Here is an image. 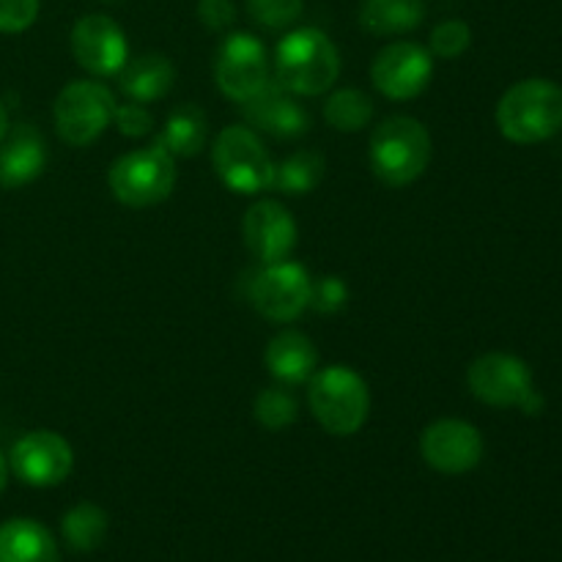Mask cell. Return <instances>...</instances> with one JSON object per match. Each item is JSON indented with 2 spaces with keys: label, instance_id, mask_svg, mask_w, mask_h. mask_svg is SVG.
<instances>
[{
  "label": "cell",
  "instance_id": "19",
  "mask_svg": "<svg viewBox=\"0 0 562 562\" xmlns=\"http://www.w3.org/2000/svg\"><path fill=\"white\" fill-rule=\"evenodd\" d=\"M0 562H60L53 532L33 519L0 525Z\"/></svg>",
  "mask_w": 562,
  "mask_h": 562
},
{
  "label": "cell",
  "instance_id": "6",
  "mask_svg": "<svg viewBox=\"0 0 562 562\" xmlns=\"http://www.w3.org/2000/svg\"><path fill=\"white\" fill-rule=\"evenodd\" d=\"M212 165L223 184L239 195L272 190L274 162L267 146L247 126H225L212 148Z\"/></svg>",
  "mask_w": 562,
  "mask_h": 562
},
{
  "label": "cell",
  "instance_id": "9",
  "mask_svg": "<svg viewBox=\"0 0 562 562\" xmlns=\"http://www.w3.org/2000/svg\"><path fill=\"white\" fill-rule=\"evenodd\" d=\"M214 80L234 102H247L269 82L267 49L252 33H231L214 55Z\"/></svg>",
  "mask_w": 562,
  "mask_h": 562
},
{
  "label": "cell",
  "instance_id": "26",
  "mask_svg": "<svg viewBox=\"0 0 562 562\" xmlns=\"http://www.w3.org/2000/svg\"><path fill=\"white\" fill-rule=\"evenodd\" d=\"M256 420L269 431H283L296 420V398L285 387H267L258 393L256 404Z\"/></svg>",
  "mask_w": 562,
  "mask_h": 562
},
{
  "label": "cell",
  "instance_id": "32",
  "mask_svg": "<svg viewBox=\"0 0 562 562\" xmlns=\"http://www.w3.org/2000/svg\"><path fill=\"white\" fill-rule=\"evenodd\" d=\"M198 16L209 31H225L236 20L234 0H198Z\"/></svg>",
  "mask_w": 562,
  "mask_h": 562
},
{
  "label": "cell",
  "instance_id": "22",
  "mask_svg": "<svg viewBox=\"0 0 562 562\" xmlns=\"http://www.w3.org/2000/svg\"><path fill=\"white\" fill-rule=\"evenodd\" d=\"M209 124L198 104H181L165 121L157 143H162L173 157H195L206 148Z\"/></svg>",
  "mask_w": 562,
  "mask_h": 562
},
{
  "label": "cell",
  "instance_id": "27",
  "mask_svg": "<svg viewBox=\"0 0 562 562\" xmlns=\"http://www.w3.org/2000/svg\"><path fill=\"white\" fill-rule=\"evenodd\" d=\"M302 0H247V14L267 31H280L300 20Z\"/></svg>",
  "mask_w": 562,
  "mask_h": 562
},
{
  "label": "cell",
  "instance_id": "10",
  "mask_svg": "<svg viewBox=\"0 0 562 562\" xmlns=\"http://www.w3.org/2000/svg\"><path fill=\"white\" fill-rule=\"evenodd\" d=\"M467 384L477 401L497 409H510V406L521 409V404L536 393L527 362L505 351H488L477 357L467 371Z\"/></svg>",
  "mask_w": 562,
  "mask_h": 562
},
{
  "label": "cell",
  "instance_id": "35",
  "mask_svg": "<svg viewBox=\"0 0 562 562\" xmlns=\"http://www.w3.org/2000/svg\"><path fill=\"white\" fill-rule=\"evenodd\" d=\"M104 3H115V0H104Z\"/></svg>",
  "mask_w": 562,
  "mask_h": 562
},
{
  "label": "cell",
  "instance_id": "24",
  "mask_svg": "<svg viewBox=\"0 0 562 562\" xmlns=\"http://www.w3.org/2000/svg\"><path fill=\"white\" fill-rule=\"evenodd\" d=\"M60 532H64V541L69 543V549L93 552V549L102 547L104 536H108V514L99 505L80 503L66 510Z\"/></svg>",
  "mask_w": 562,
  "mask_h": 562
},
{
  "label": "cell",
  "instance_id": "14",
  "mask_svg": "<svg viewBox=\"0 0 562 562\" xmlns=\"http://www.w3.org/2000/svg\"><path fill=\"white\" fill-rule=\"evenodd\" d=\"M71 55L86 71L97 77L119 75L130 60L124 31L104 14L80 16L71 27Z\"/></svg>",
  "mask_w": 562,
  "mask_h": 562
},
{
  "label": "cell",
  "instance_id": "29",
  "mask_svg": "<svg viewBox=\"0 0 562 562\" xmlns=\"http://www.w3.org/2000/svg\"><path fill=\"white\" fill-rule=\"evenodd\" d=\"M349 302V285L338 278V274H327V278L311 283V305L316 313H338L344 311Z\"/></svg>",
  "mask_w": 562,
  "mask_h": 562
},
{
  "label": "cell",
  "instance_id": "8",
  "mask_svg": "<svg viewBox=\"0 0 562 562\" xmlns=\"http://www.w3.org/2000/svg\"><path fill=\"white\" fill-rule=\"evenodd\" d=\"M311 274L294 261H280L263 267L252 280L250 302L267 322L289 324L296 322L311 305Z\"/></svg>",
  "mask_w": 562,
  "mask_h": 562
},
{
  "label": "cell",
  "instance_id": "31",
  "mask_svg": "<svg viewBox=\"0 0 562 562\" xmlns=\"http://www.w3.org/2000/svg\"><path fill=\"white\" fill-rule=\"evenodd\" d=\"M113 124L119 126V132L124 137H143L154 130V119L143 102H130V104H115Z\"/></svg>",
  "mask_w": 562,
  "mask_h": 562
},
{
  "label": "cell",
  "instance_id": "23",
  "mask_svg": "<svg viewBox=\"0 0 562 562\" xmlns=\"http://www.w3.org/2000/svg\"><path fill=\"white\" fill-rule=\"evenodd\" d=\"M327 162L313 148H302V151L291 154L280 165H274L272 190L283 192V195H307L316 190L324 179Z\"/></svg>",
  "mask_w": 562,
  "mask_h": 562
},
{
  "label": "cell",
  "instance_id": "5",
  "mask_svg": "<svg viewBox=\"0 0 562 562\" xmlns=\"http://www.w3.org/2000/svg\"><path fill=\"white\" fill-rule=\"evenodd\" d=\"M110 192L130 209H148L168 201L176 187V157L154 140L151 146L124 154L110 165Z\"/></svg>",
  "mask_w": 562,
  "mask_h": 562
},
{
  "label": "cell",
  "instance_id": "1",
  "mask_svg": "<svg viewBox=\"0 0 562 562\" xmlns=\"http://www.w3.org/2000/svg\"><path fill=\"white\" fill-rule=\"evenodd\" d=\"M338 47L316 27H296L274 49V82L294 97H318L338 82Z\"/></svg>",
  "mask_w": 562,
  "mask_h": 562
},
{
  "label": "cell",
  "instance_id": "7",
  "mask_svg": "<svg viewBox=\"0 0 562 562\" xmlns=\"http://www.w3.org/2000/svg\"><path fill=\"white\" fill-rule=\"evenodd\" d=\"M115 97L97 80H71L53 104L55 132L66 146H91L110 124L115 113Z\"/></svg>",
  "mask_w": 562,
  "mask_h": 562
},
{
  "label": "cell",
  "instance_id": "21",
  "mask_svg": "<svg viewBox=\"0 0 562 562\" xmlns=\"http://www.w3.org/2000/svg\"><path fill=\"white\" fill-rule=\"evenodd\" d=\"M426 20V0H362L360 25L373 36H401Z\"/></svg>",
  "mask_w": 562,
  "mask_h": 562
},
{
  "label": "cell",
  "instance_id": "34",
  "mask_svg": "<svg viewBox=\"0 0 562 562\" xmlns=\"http://www.w3.org/2000/svg\"><path fill=\"white\" fill-rule=\"evenodd\" d=\"M5 132H9V113H5L3 102H0V140L5 137Z\"/></svg>",
  "mask_w": 562,
  "mask_h": 562
},
{
  "label": "cell",
  "instance_id": "20",
  "mask_svg": "<svg viewBox=\"0 0 562 562\" xmlns=\"http://www.w3.org/2000/svg\"><path fill=\"white\" fill-rule=\"evenodd\" d=\"M176 66L162 53H146L126 60L119 71V86L132 102H157L173 88Z\"/></svg>",
  "mask_w": 562,
  "mask_h": 562
},
{
  "label": "cell",
  "instance_id": "16",
  "mask_svg": "<svg viewBox=\"0 0 562 562\" xmlns=\"http://www.w3.org/2000/svg\"><path fill=\"white\" fill-rule=\"evenodd\" d=\"M245 108V119L250 126H258L261 132L283 140H294L311 130V115L294 99V93L285 91L283 86L269 80L256 97L241 102Z\"/></svg>",
  "mask_w": 562,
  "mask_h": 562
},
{
  "label": "cell",
  "instance_id": "4",
  "mask_svg": "<svg viewBox=\"0 0 562 562\" xmlns=\"http://www.w3.org/2000/svg\"><path fill=\"white\" fill-rule=\"evenodd\" d=\"M307 404L318 426L333 437H351L360 431L371 412V393L366 379L346 366H329L311 376Z\"/></svg>",
  "mask_w": 562,
  "mask_h": 562
},
{
  "label": "cell",
  "instance_id": "17",
  "mask_svg": "<svg viewBox=\"0 0 562 562\" xmlns=\"http://www.w3.org/2000/svg\"><path fill=\"white\" fill-rule=\"evenodd\" d=\"M47 165V143L31 126H16L0 140V184L25 187L38 179Z\"/></svg>",
  "mask_w": 562,
  "mask_h": 562
},
{
  "label": "cell",
  "instance_id": "30",
  "mask_svg": "<svg viewBox=\"0 0 562 562\" xmlns=\"http://www.w3.org/2000/svg\"><path fill=\"white\" fill-rule=\"evenodd\" d=\"M38 0H0V33H22L36 22Z\"/></svg>",
  "mask_w": 562,
  "mask_h": 562
},
{
  "label": "cell",
  "instance_id": "25",
  "mask_svg": "<svg viewBox=\"0 0 562 562\" xmlns=\"http://www.w3.org/2000/svg\"><path fill=\"white\" fill-rule=\"evenodd\" d=\"M324 119L335 132H360L371 124L373 102L357 88H340L324 102Z\"/></svg>",
  "mask_w": 562,
  "mask_h": 562
},
{
  "label": "cell",
  "instance_id": "28",
  "mask_svg": "<svg viewBox=\"0 0 562 562\" xmlns=\"http://www.w3.org/2000/svg\"><path fill=\"white\" fill-rule=\"evenodd\" d=\"M472 44V31L464 20H445L431 33V53L442 60H453L467 53Z\"/></svg>",
  "mask_w": 562,
  "mask_h": 562
},
{
  "label": "cell",
  "instance_id": "3",
  "mask_svg": "<svg viewBox=\"0 0 562 562\" xmlns=\"http://www.w3.org/2000/svg\"><path fill=\"white\" fill-rule=\"evenodd\" d=\"M371 168L387 187H406L420 179L431 162V135L409 115H390L371 135Z\"/></svg>",
  "mask_w": 562,
  "mask_h": 562
},
{
  "label": "cell",
  "instance_id": "11",
  "mask_svg": "<svg viewBox=\"0 0 562 562\" xmlns=\"http://www.w3.org/2000/svg\"><path fill=\"white\" fill-rule=\"evenodd\" d=\"M9 467L27 486L49 488L69 477L75 453L60 434L42 428V431H27L16 439L9 453Z\"/></svg>",
  "mask_w": 562,
  "mask_h": 562
},
{
  "label": "cell",
  "instance_id": "15",
  "mask_svg": "<svg viewBox=\"0 0 562 562\" xmlns=\"http://www.w3.org/2000/svg\"><path fill=\"white\" fill-rule=\"evenodd\" d=\"M245 245L256 261L263 267L280 263L291 256L296 245V223L289 209L280 201H258L247 209L245 223H241Z\"/></svg>",
  "mask_w": 562,
  "mask_h": 562
},
{
  "label": "cell",
  "instance_id": "33",
  "mask_svg": "<svg viewBox=\"0 0 562 562\" xmlns=\"http://www.w3.org/2000/svg\"><path fill=\"white\" fill-rule=\"evenodd\" d=\"M5 481H9V461H5V456L0 453V494H3Z\"/></svg>",
  "mask_w": 562,
  "mask_h": 562
},
{
  "label": "cell",
  "instance_id": "18",
  "mask_svg": "<svg viewBox=\"0 0 562 562\" xmlns=\"http://www.w3.org/2000/svg\"><path fill=\"white\" fill-rule=\"evenodd\" d=\"M267 368L280 384L311 382L318 368V351L300 329H283L267 346Z\"/></svg>",
  "mask_w": 562,
  "mask_h": 562
},
{
  "label": "cell",
  "instance_id": "13",
  "mask_svg": "<svg viewBox=\"0 0 562 562\" xmlns=\"http://www.w3.org/2000/svg\"><path fill=\"white\" fill-rule=\"evenodd\" d=\"M420 453L434 472L464 475L481 464L483 437L472 423L445 417L426 426L420 437Z\"/></svg>",
  "mask_w": 562,
  "mask_h": 562
},
{
  "label": "cell",
  "instance_id": "12",
  "mask_svg": "<svg viewBox=\"0 0 562 562\" xmlns=\"http://www.w3.org/2000/svg\"><path fill=\"white\" fill-rule=\"evenodd\" d=\"M434 75V60L426 47L415 42H393L373 58L371 80L379 93L395 102L420 97Z\"/></svg>",
  "mask_w": 562,
  "mask_h": 562
},
{
  "label": "cell",
  "instance_id": "2",
  "mask_svg": "<svg viewBox=\"0 0 562 562\" xmlns=\"http://www.w3.org/2000/svg\"><path fill=\"white\" fill-rule=\"evenodd\" d=\"M497 126L519 146L549 140L562 130V88L543 77L516 82L499 99Z\"/></svg>",
  "mask_w": 562,
  "mask_h": 562
}]
</instances>
